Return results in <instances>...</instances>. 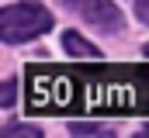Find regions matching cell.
Returning a JSON list of instances; mask_svg holds the SVG:
<instances>
[{"mask_svg": "<svg viewBox=\"0 0 149 138\" xmlns=\"http://www.w3.org/2000/svg\"><path fill=\"white\" fill-rule=\"evenodd\" d=\"M49 28H52V14L45 7H38V3H14V7H3L0 10V38L7 45L38 38Z\"/></svg>", "mask_w": 149, "mask_h": 138, "instance_id": "1", "label": "cell"}, {"mask_svg": "<svg viewBox=\"0 0 149 138\" xmlns=\"http://www.w3.org/2000/svg\"><path fill=\"white\" fill-rule=\"evenodd\" d=\"M70 131H73V135H104V138L114 135V128H108V124H90V121H87V124H83V121H73Z\"/></svg>", "mask_w": 149, "mask_h": 138, "instance_id": "4", "label": "cell"}, {"mask_svg": "<svg viewBox=\"0 0 149 138\" xmlns=\"http://www.w3.org/2000/svg\"><path fill=\"white\" fill-rule=\"evenodd\" d=\"M0 104L7 107V104H14V79H7L3 83V90H0Z\"/></svg>", "mask_w": 149, "mask_h": 138, "instance_id": "5", "label": "cell"}, {"mask_svg": "<svg viewBox=\"0 0 149 138\" xmlns=\"http://www.w3.org/2000/svg\"><path fill=\"white\" fill-rule=\"evenodd\" d=\"M63 45H66V52L76 55V59H101V48L90 45L83 34H76V31H66V34H63Z\"/></svg>", "mask_w": 149, "mask_h": 138, "instance_id": "3", "label": "cell"}, {"mask_svg": "<svg viewBox=\"0 0 149 138\" xmlns=\"http://www.w3.org/2000/svg\"><path fill=\"white\" fill-rule=\"evenodd\" d=\"M135 14H139V21L149 24V0H135Z\"/></svg>", "mask_w": 149, "mask_h": 138, "instance_id": "6", "label": "cell"}, {"mask_svg": "<svg viewBox=\"0 0 149 138\" xmlns=\"http://www.w3.org/2000/svg\"><path fill=\"white\" fill-rule=\"evenodd\" d=\"M142 138H149V128H142Z\"/></svg>", "mask_w": 149, "mask_h": 138, "instance_id": "7", "label": "cell"}, {"mask_svg": "<svg viewBox=\"0 0 149 138\" xmlns=\"http://www.w3.org/2000/svg\"><path fill=\"white\" fill-rule=\"evenodd\" d=\"M63 3H66L73 14L87 17V24H94L97 31H104V34H118L125 28L121 10H118L114 3H108V0H63Z\"/></svg>", "mask_w": 149, "mask_h": 138, "instance_id": "2", "label": "cell"}, {"mask_svg": "<svg viewBox=\"0 0 149 138\" xmlns=\"http://www.w3.org/2000/svg\"><path fill=\"white\" fill-rule=\"evenodd\" d=\"M146 55H149V45H146Z\"/></svg>", "mask_w": 149, "mask_h": 138, "instance_id": "8", "label": "cell"}]
</instances>
